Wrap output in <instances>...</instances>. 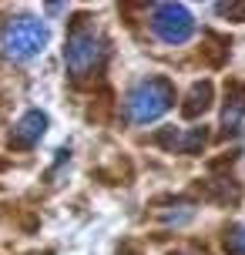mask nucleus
Listing matches in <instances>:
<instances>
[{"mask_svg": "<svg viewBox=\"0 0 245 255\" xmlns=\"http://www.w3.org/2000/svg\"><path fill=\"white\" fill-rule=\"evenodd\" d=\"M171 104H175V84L168 77H148L124 98V115L131 125H148L158 121Z\"/></svg>", "mask_w": 245, "mask_h": 255, "instance_id": "obj_1", "label": "nucleus"}, {"mask_svg": "<svg viewBox=\"0 0 245 255\" xmlns=\"http://www.w3.org/2000/svg\"><path fill=\"white\" fill-rule=\"evenodd\" d=\"M47 47V27L34 17H13L0 27V54L10 61H30Z\"/></svg>", "mask_w": 245, "mask_h": 255, "instance_id": "obj_2", "label": "nucleus"}, {"mask_svg": "<svg viewBox=\"0 0 245 255\" xmlns=\"http://www.w3.org/2000/svg\"><path fill=\"white\" fill-rule=\"evenodd\" d=\"M104 61V40L91 30V27L78 24L71 34H67L64 44V64L74 77H88L91 71H98Z\"/></svg>", "mask_w": 245, "mask_h": 255, "instance_id": "obj_3", "label": "nucleus"}, {"mask_svg": "<svg viewBox=\"0 0 245 255\" xmlns=\"http://www.w3.org/2000/svg\"><path fill=\"white\" fill-rule=\"evenodd\" d=\"M151 30L165 44H185L195 34V17L181 3H155L151 7Z\"/></svg>", "mask_w": 245, "mask_h": 255, "instance_id": "obj_4", "label": "nucleus"}, {"mask_svg": "<svg viewBox=\"0 0 245 255\" xmlns=\"http://www.w3.org/2000/svg\"><path fill=\"white\" fill-rule=\"evenodd\" d=\"M47 131V115L44 111H27L10 131V148H34Z\"/></svg>", "mask_w": 245, "mask_h": 255, "instance_id": "obj_5", "label": "nucleus"}, {"mask_svg": "<svg viewBox=\"0 0 245 255\" xmlns=\"http://www.w3.org/2000/svg\"><path fill=\"white\" fill-rule=\"evenodd\" d=\"M242 115H245V84H229V91H225V111H222V131L235 134Z\"/></svg>", "mask_w": 245, "mask_h": 255, "instance_id": "obj_6", "label": "nucleus"}, {"mask_svg": "<svg viewBox=\"0 0 245 255\" xmlns=\"http://www.w3.org/2000/svg\"><path fill=\"white\" fill-rule=\"evenodd\" d=\"M161 144H168V148H175V151L181 154H198L202 148H205V141H208V131L205 128H192L188 134H175V131H168V134H161Z\"/></svg>", "mask_w": 245, "mask_h": 255, "instance_id": "obj_7", "label": "nucleus"}, {"mask_svg": "<svg viewBox=\"0 0 245 255\" xmlns=\"http://www.w3.org/2000/svg\"><path fill=\"white\" fill-rule=\"evenodd\" d=\"M212 84L208 81H198L192 91H188V101L181 104V115L185 118H198V115H205L208 108H212Z\"/></svg>", "mask_w": 245, "mask_h": 255, "instance_id": "obj_8", "label": "nucleus"}, {"mask_svg": "<svg viewBox=\"0 0 245 255\" xmlns=\"http://www.w3.org/2000/svg\"><path fill=\"white\" fill-rule=\"evenodd\" d=\"M205 195L208 198H215L222 205H235L239 202V185L232 178H219V181H208L205 185Z\"/></svg>", "mask_w": 245, "mask_h": 255, "instance_id": "obj_9", "label": "nucleus"}, {"mask_svg": "<svg viewBox=\"0 0 245 255\" xmlns=\"http://www.w3.org/2000/svg\"><path fill=\"white\" fill-rule=\"evenodd\" d=\"M225 252L229 255H245V225H239V229H232L225 235Z\"/></svg>", "mask_w": 245, "mask_h": 255, "instance_id": "obj_10", "label": "nucleus"}, {"mask_svg": "<svg viewBox=\"0 0 245 255\" xmlns=\"http://www.w3.org/2000/svg\"><path fill=\"white\" fill-rule=\"evenodd\" d=\"M215 10H219L222 17H232V20H239V24L245 20V3H219Z\"/></svg>", "mask_w": 245, "mask_h": 255, "instance_id": "obj_11", "label": "nucleus"}]
</instances>
